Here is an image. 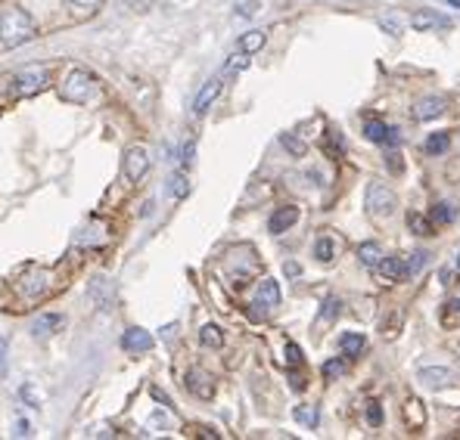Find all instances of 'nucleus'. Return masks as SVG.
<instances>
[{"instance_id": "423d86ee", "label": "nucleus", "mask_w": 460, "mask_h": 440, "mask_svg": "<svg viewBox=\"0 0 460 440\" xmlns=\"http://www.w3.org/2000/svg\"><path fill=\"white\" fill-rule=\"evenodd\" d=\"M411 28L414 31H435V28H451V19L435 10H420L411 16Z\"/></svg>"}, {"instance_id": "f257e3e1", "label": "nucleus", "mask_w": 460, "mask_h": 440, "mask_svg": "<svg viewBox=\"0 0 460 440\" xmlns=\"http://www.w3.org/2000/svg\"><path fill=\"white\" fill-rule=\"evenodd\" d=\"M35 37V22H31L28 13L22 10H6L0 16V44L4 47H22L25 41Z\"/></svg>"}, {"instance_id": "4468645a", "label": "nucleus", "mask_w": 460, "mask_h": 440, "mask_svg": "<svg viewBox=\"0 0 460 440\" xmlns=\"http://www.w3.org/2000/svg\"><path fill=\"white\" fill-rule=\"evenodd\" d=\"M295 220H299V208L286 205V208H277V211H274V217H271V224H268V226H271V233H274V236H280V233L290 230Z\"/></svg>"}, {"instance_id": "ddd939ff", "label": "nucleus", "mask_w": 460, "mask_h": 440, "mask_svg": "<svg viewBox=\"0 0 460 440\" xmlns=\"http://www.w3.org/2000/svg\"><path fill=\"white\" fill-rule=\"evenodd\" d=\"M364 133H367L370 143H399V130L386 128L383 121H367L364 124Z\"/></svg>"}, {"instance_id": "0eeeda50", "label": "nucleus", "mask_w": 460, "mask_h": 440, "mask_svg": "<svg viewBox=\"0 0 460 440\" xmlns=\"http://www.w3.org/2000/svg\"><path fill=\"white\" fill-rule=\"evenodd\" d=\"M122 348L128 353H140V350H150L153 348V335L146 332V329H128V332L122 335Z\"/></svg>"}, {"instance_id": "7ed1b4c3", "label": "nucleus", "mask_w": 460, "mask_h": 440, "mask_svg": "<svg viewBox=\"0 0 460 440\" xmlns=\"http://www.w3.org/2000/svg\"><path fill=\"white\" fill-rule=\"evenodd\" d=\"M93 97H97V81L88 72H81V68L69 72L66 84H62V99H69V103H88Z\"/></svg>"}, {"instance_id": "f704fd0d", "label": "nucleus", "mask_w": 460, "mask_h": 440, "mask_svg": "<svg viewBox=\"0 0 460 440\" xmlns=\"http://www.w3.org/2000/svg\"><path fill=\"white\" fill-rule=\"evenodd\" d=\"M379 28H383V31H389V35H392V37H399L401 35V22L399 19H395V16H383V19H379Z\"/></svg>"}, {"instance_id": "a878e982", "label": "nucleus", "mask_w": 460, "mask_h": 440, "mask_svg": "<svg viewBox=\"0 0 460 440\" xmlns=\"http://www.w3.org/2000/svg\"><path fill=\"white\" fill-rule=\"evenodd\" d=\"M401 261H404V276H417L420 267L426 264V255L423 251H417V255H408V257H401Z\"/></svg>"}, {"instance_id": "09e8293b", "label": "nucleus", "mask_w": 460, "mask_h": 440, "mask_svg": "<svg viewBox=\"0 0 460 440\" xmlns=\"http://www.w3.org/2000/svg\"><path fill=\"white\" fill-rule=\"evenodd\" d=\"M448 4H451V6H457V10H460V0H448Z\"/></svg>"}, {"instance_id": "72a5a7b5", "label": "nucleus", "mask_w": 460, "mask_h": 440, "mask_svg": "<svg viewBox=\"0 0 460 440\" xmlns=\"http://www.w3.org/2000/svg\"><path fill=\"white\" fill-rule=\"evenodd\" d=\"M342 372H346V363H342V360H326L324 363V379H339Z\"/></svg>"}, {"instance_id": "cd10ccee", "label": "nucleus", "mask_w": 460, "mask_h": 440, "mask_svg": "<svg viewBox=\"0 0 460 440\" xmlns=\"http://www.w3.org/2000/svg\"><path fill=\"white\" fill-rule=\"evenodd\" d=\"M430 217H432V224H451V220H454V208H451L448 202H439Z\"/></svg>"}, {"instance_id": "b1692460", "label": "nucleus", "mask_w": 460, "mask_h": 440, "mask_svg": "<svg viewBox=\"0 0 460 440\" xmlns=\"http://www.w3.org/2000/svg\"><path fill=\"white\" fill-rule=\"evenodd\" d=\"M47 286H50V273H37V276H31L22 288H25V295H41Z\"/></svg>"}, {"instance_id": "c9c22d12", "label": "nucleus", "mask_w": 460, "mask_h": 440, "mask_svg": "<svg viewBox=\"0 0 460 440\" xmlns=\"http://www.w3.org/2000/svg\"><path fill=\"white\" fill-rule=\"evenodd\" d=\"M339 298H326L324 301V310H321V319H336L339 317Z\"/></svg>"}, {"instance_id": "20e7f679", "label": "nucleus", "mask_w": 460, "mask_h": 440, "mask_svg": "<svg viewBox=\"0 0 460 440\" xmlns=\"http://www.w3.org/2000/svg\"><path fill=\"white\" fill-rule=\"evenodd\" d=\"M47 81H50V72H47L44 66H31L13 78V93L16 97H31V93H37Z\"/></svg>"}, {"instance_id": "39448f33", "label": "nucleus", "mask_w": 460, "mask_h": 440, "mask_svg": "<svg viewBox=\"0 0 460 440\" xmlns=\"http://www.w3.org/2000/svg\"><path fill=\"white\" fill-rule=\"evenodd\" d=\"M146 168H150V152H146L143 146H131L128 152H124V174H128L131 183H137V180L146 174Z\"/></svg>"}, {"instance_id": "f8f14e48", "label": "nucleus", "mask_w": 460, "mask_h": 440, "mask_svg": "<svg viewBox=\"0 0 460 440\" xmlns=\"http://www.w3.org/2000/svg\"><path fill=\"white\" fill-rule=\"evenodd\" d=\"M218 93H221V78H212V81H206V87L199 90L196 103H193V112H196V115H206L208 106H212L215 99H218Z\"/></svg>"}, {"instance_id": "412c9836", "label": "nucleus", "mask_w": 460, "mask_h": 440, "mask_svg": "<svg viewBox=\"0 0 460 440\" xmlns=\"http://www.w3.org/2000/svg\"><path fill=\"white\" fill-rule=\"evenodd\" d=\"M333 251H336V245H333L330 236H324V239L314 242V257H317L321 264H330V261H333Z\"/></svg>"}, {"instance_id": "e433bc0d", "label": "nucleus", "mask_w": 460, "mask_h": 440, "mask_svg": "<svg viewBox=\"0 0 460 440\" xmlns=\"http://www.w3.org/2000/svg\"><path fill=\"white\" fill-rule=\"evenodd\" d=\"M193 155H196V143H193V137H187L184 146H181V164L184 168L187 164H193Z\"/></svg>"}, {"instance_id": "49530a36", "label": "nucleus", "mask_w": 460, "mask_h": 440, "mask_svg": "<svg viewBox=\"0 0 460 440\" xmlns=\"http://www.w3.org/2000/svg\"><path fill=\"white\" fill-rule=\"evenodd\" d=\"M299 264H286V276H299Z\"/></svg>"}, {"instance_id": "6e6552de", "label": "nucleus", "mask_w": 460, "mask_h": 440, "mask_svg": "<svg viewBox=\"0 0 460 440\" xmlns=\"http://www.w3.org/2000/svg\"><path fill=\"white\" fill-rule=\"evenodd\" d=\"M187 391L190 394H196V397H202V400H208L215 394V384H212V379H208L202 369H190V375H187Z\"/></svg>"}, {"instance_id": "6ab92c4d", "label": "nucleus", "mask_w": 460, "mask_h": 440, "mask_svg": "<svg viewBox=\"0 0 460 440\" xmlns=\"http://www.w3.org/2000/svg\"><path fill=\"white\" fill-rule=\"evenodd\" d=\"M264 41H268V37H264V31H246V35L240 37V50L252 56V53H259L264 47Z\"/></svg>"}, {"instance_id": "7c9ffc66", "label": "nucleus", "mask_w": 460, "mask_h": 440, "mask_svg": "<svg viewBox=\"0 0 460 440\" xmlns=\"http://www.w3.org/2000/svg\"><path fill=\"white\" fill-rule=\"evenodd\" d=\"M408 226H414V233H420V236H430V233H432L430 220L420 217V214H408Z\"/></svg>"}, {"instance_id": "dca6fc26", "label": "nucleus", "mask_w": 460, "mask_h": 440, "mask_svg": "<svg viewBox=\"0 0 460 440\" xmlns=\"http://www.w3.org/2000/svg\"><path fill=\"white\" fill-rule=\"evenodd\" d=\"M377 270H379V276L389 279V282L404 279V261L401 257H383V261L377 264Z\"/></svg>"}, {"instance_id": "c756f323", "label": "nucleus", "mask_w": 460, "mask_h": 440, "mask_svg": "<svg viewBox=\"0 0 460 440\" xmlns=\"http://www.w3.org/2000/svg\"><path fill=\"white\" fill-rule=\"evenodd\" d=\"M168 192L175 195V199H184V195L190 192V186H187V177H184V174H175V177H171V186H168Z\"/></svg>"}, {"instance_id": "ea45409f", "label": "nucleus", "mask_w": 460, "mask_h": 440, "mask_svg": "<svg viewBox=\"0 0 460 440\" xmlns=\"http://www.w3.org/2000/svg\"><path fill=\"white\" fill-rule=\"evenodd\" d=\"M367 422H370L373 428L383 425V410H379V403H370V406H367Z\"/></svg>"}, {"instance_id": "79ce46f5", "label": "nucleus", "mask_w": 460, "mask_h": 440, "mask_svg": "<svg viewBox=\"0 0 460 440\" xmlns=\"http://www.w3.org/2000/svg\"><path fill=\"white\" fill-rule=\"evenodd\" d=\"M330 149H336V152H342V137L336 130H330Z\"/></svg>"}, {"instance_id": "473e14b6", "label": "nucleus", "mask_w": 460, "mask_h": 440, "mask_svg": "<svg viewBox=\"0 0 460 440\" xmlns=\"http://www.w3.org/2000/svg\"><path fill=\"white\" fill-rule=\"evenodd\" d=\"M442 323H445V326L460 323V301H448V304H445V313H442Z\"/></svg>"}, {"instance_id": "aec40b11", "label": "nucleus", "mask_w": 460, "mask_h": 440, "mask_svg": "<svg viewBox=\"0 0 460 440\" xmlns=\"http://www.w3.org/2000/svg\"><path fill=\"white\" fill-rule=\"evenodd\" d=\"M199 341L206 344V348H221V344H224V335H221V329H218L215 323H208V326L199 329Z\"/></svg>"}, {"instance_id": "de8ad7c7", "label": "nucleus", "mask_w": 460, "mask_h": 440, "mask_svg": "<svg viewBox=\"0 0 460 440\" xmlns=\"http://www.w3.org/2000/svg\"><path fill=\"white\" fill-rule=\"evenodd\" d=\"M69 4H75V6H93L97 0H69Z\"/></svg>"}, {"instance_id": "4be33fe9", "label": "nucleus", "mask_w": 460, "mask_h": 440, "mask_svg": "<svg viewBox=\"0 0 460 440\" xmlns=\"http://www.w3.org/2000/svg\"><path fill=\"white\" fill-rule=\"evenodd\" d=\"M448 146H451V137H448V133H432V137L426 140V152H432V155L448 152Z\"/></svg>"}, {"instance_id": "1a4fd4ad", "label": "nucleus", "mask_w": 460, "mask_h": 440, "mask_svg": "<svg viewBox=\"0 0 460 440\" xmlns=\"http://www.w3.org/2000/svg\"><path fill=\"white\" fill-rule=\"evenodd\" d=\"M417 379L426 384V388H448L451 384V369L445 366H423L417 372Z\"/></svg>"}, {"instance_id": "f03ea898", "label": "nucleus", "mask_w": 460, "mask_h": 440, "mask_svg": "<svg viewBox=\"0 0 460 440\" xmlns=\"http://www.w3.org/2000/svg\"><path fill=\"white\" fill-rule=\"evenodd\" d=\"M364 205H367L370 217H392L395 208H399V199H395V192L386 183H370L367 195H364Z\"/></svg>"}, {"instance_id": "bb28decb", "label": "nucleus", "mask_w": 460, "mask_h": 440, "mask_svg": "<svg viewBox=\"0 0 460 440\" xmlns=\"http://www.w3.org/2000/svg\"><path fill=\"white\" fill-rule=\"evenodd\" d=\"M404 419H408L414 428L423 425L426 415H423V410H420V400H408V406H404Z\"/></svg>"}, {"instance_id": "58836bf2", "label": "nucleus", "mask_w": 460, "mask_h": 440, "mask_svg": "<svg viewBox=\"0 0 460 440\" xmlns=\"http://www.w3.org/2000/svg\"><path fill=\"white\" fill-rule=\"evenodd\" d=\"M286 363H290V366L302 363V348H299V344H286Z\"/></svg>"}, {"instance_id": "2eb2a0df", "label": "nucleus", "mask_w": 460, "mask_h": 440, "mask_svg": "<svg viewBox=\"0 0 460 440\" xmlns=\"http://www.w3.org/2000/svg\"><path fill=\"white\" fill-rule=\"evenodd\" d=\"M66 323V319L59 317V313H44V317H37L35 323H31V332H35L37 338H44V335H50V332H57V329Z\"/></svg>"}, {"instance_id": "f3484780", "label": "nucleus", "mask_w": 460, "mask_h": 440, "mask_svg": "<svg viewBox=\"0 0 460 440\" xmlns=\"http://www.w3.org/2000/svg\"><path fill=\"white\" fill-rule=\"evenodd\" d=\"M364 344H367V341H364L361 332H346L339 338V350L346 353V357H358V353L364 350Z\"/></svg>"}, {"instance_id": "2f4dec72", "label": "nucleus", "mask_w": 460, "mask_h": 440, "mask_svg": "<svg viewBox=\"0 0 460 440\" xmlns=\"http://www.w3.org/2000/svg\"><path fill=\"white\" fill-rule=\"evenodd\" d=\"M261 6V0H237V16H243V19H249V16H255Z\"/></svg>"}, {"instance_id": "a211bd4d", "label": "nucleus", "mask_w": 460, "mask_h": 440, "mask_svg": "<svg viewBox=\"0 0 460 440\" xmlns=\"http://www.w3.org/2000/svg\"><path fill=\"white\" fill-rule=\"evenodd\" d=\"M358 257H361L364 267H373V270H377V264L383 261V248H379L377 242H364V245L358 248Z\"/></svg>"}, {"instance_id": "c85d7f7f", "label": "nucleus", "mask_w": 460, "mask_h": 440, "mask_svg": "<svg viewBox=\"0 0 460 440\" xmlns=\"http://www.w3.org/2000/svg\"><path fill=\"white\" fill-rule=\"evenodd\" d=\"M243 68H249V53L240 50L228 59V75H237V72H243Z\"/></svg>"}, {"instance_id": "5701e85b", "label": "nucleus", "mask_w": 460, "mask_h": 440, "mask_svg": "<svg viewBox=\"0 0 460 440\" xmlns=\"http://www.w3.org/2000/svg\"><path fill=\"white\" fill-rule=\"evenodd\" d=\"M295 422H299V425H305V428H314L317 425V410L314 406H295Z\"/></svg>"}, {"instance_id": "4c0bfd02", "label": "nucleus", "mask_w": 460, "mask_h": 440, "mask_svg": "<svg viewBox=\"0 0 460 440\" xmlns=\"http://www.w3.org/2000/svg\"><path fill=\"white\" fill-rule=\"evenodd\" d=\"M22 400H28V406H41V394H37L35 384H22Z\"/></svg>"}, {"instance_id": "8fccbe9b", "label": "nucleus", "mask_w": 460, "mask_h": 440, "mask_svg": "<svg viewBox=\"0 0 460 440\" xmlns=\"http://www.w3.org/2000/svg\"><path fill=\"white\" fill-rule=\"evenodd\" d=\"M457 270H460V255H457Z\"/></svg>"}, {"instance_id": "393cba45", "label": "nucleus", "mask_w": 460, "mask_h": 440, "mask_svg": "<svg viewBox=\"0 0 460 440\" xmlns=\"http://www.w3.org/2000/svg\"><path fill=\"white\" fill-rule=\"evenodd\" d=\"M280 146H283L290 155H295V159H302V155H305V143H302V140H295L293 133H283V137H280Z\"/></svg>"}, {"instance_id": "37998d69", "label": "nucleus", "mask_w": 460, "mask_h": 440, "mask_svg": "<svg viewBox=\"0 0 460 440\" xmlns=\"http://www.w3.org/2000/svg\"><path fill=\"white\" fill-rule=\"evenodd\" d=\"M16 434H19V437H22V434H31V425H28L25 419H19V422H16Z\"/></svg>"}, {"instance_id": "a19ab883", "label": "nucleus", "mask_w": 460, "mask_h": 440, "mask_svg": "<svg viewBox=\"0 0 460 440\" xmlns=\"http://www.w3.org/2000/svg\"><path fill=\"white\" fill-rule=\"evenodd\" d=\"M6 375V341L0 338V379Z\"/></svg>"}, {"instance_id": "c03bdc74", "label": "nucleus", "mask_w": 460, "mask_h": 440, "mask_svg": "<svg viewBox=\"0 0 460 440\" xmlns=\"http://www.w3.org/2000/svg\"><path fill=\"white\" fill-rule=\"evenodd\" d=\"M389 164H392V171H401V155H389Z\"/></svg>"}, {"instance_id": "9d476101", "label": "nucleus", "mask_w": 460, "mask_h": 440, "mask_svg": "<svg viewBox=\"0 0 460 440\" xmlns=\"http://www.w3.org/2000/svg\"><path fill=\"white\" fill-rule=\"evenodd\" d=\"M445 99L442 97H426V99H420V103L414 106V118L417 121H432V118H439L442 112H445Z\"/></svg>"}, {"instance_id": "a18cd8bd", "label": "nucleus", "mask_w": 460, "mask_h": 440, "mask_svg": "<svg viewBox=\"0 0 460 440\" xmlns=\"http://www.w3.org/2000/svg\"><path fill=\"white\" fill-rule=\"evenodd\" d=\"M451 279H454V270H442V286H451Z\"/></svg>"}, {"instance_id": "9b49d317", "label": "nucleus", "mask_w": 460, "mask_h": 440, "mask_svg": "<svg viewBox=\"0 0 460 440\" xmlns=\"http://www.w3.org/2000/svg\"><path fill=\"white\" fill-rule=\"evenodd\" d=\"M280 304V286L277 279H261L255 292V307H277Z\"/></svg>"}]
</instances>
